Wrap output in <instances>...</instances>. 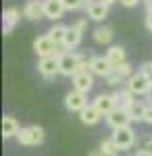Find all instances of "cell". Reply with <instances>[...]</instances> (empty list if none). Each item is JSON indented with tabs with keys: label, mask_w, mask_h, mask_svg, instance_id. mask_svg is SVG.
I'll list each match as a JSON object with an SVG mask.
<instances>
[{
	"label": "cell",
	"mask_w": 152,
	"mask_h": 156,
	"mask_svg": "<svg viewBox=\"0 0 152 156\" xmlns=\"http://www.w3.org/2000/svg\"><path fill=\"white\" fill-rule=\"evenodd\" d=\"M144 123H150L152 125V102H148V110H146V121Z\"/></svg>",
	"instance_id": "1f68e13d"
},
{
	"label": "cell",
	"mask_w": 152,
	"mask_h": 156,
	"mask_svg": "<svg viewBox=\"0 0 152 156\" xmlns=\"http://www.w3.org/2000/svg\"><path fill=\"white\" fill-rule=\"evenodd\" d=\"M59 67H60V75L65 77H73L77 75L83 69H90V60L85 58L83 54H77V52H63L59 54Z\"/></svg>",
	"instance_id": "6da1fadb"
},
{
	"label": "cell",
	"mask_w": 152,
	"mask_h": 156,
	"mask_svg": "<svg viewBox=\"0 0 152 156\" xmlns=\"http://www.w3.org/2000/svg\"><path fill=\"white\" fill-rule=\"evenodd\" d=\"M46 133L40 125H27V127H21V131L17 133V142L21 146H40L44 142Z\"/></svg>",
	"instance_id": "3957f363"
},
{
	"label": "cell",
	"mask_w": 152,
	"mask_h": 156,
	"mask_svg": "<svg viewBox=\"0 0 152 156\" xmlns=\"http://www.w3.org/2000/svg\"><path fill=\"white\" fill-rule=\"evenodd\" d=\"M144 25H146V29L152 34V9L146 11V17H144Z\"/></svg>",
	"instance_id": "f1b7e54d"
},
{
	"label": "cell",
	"mask_w": 152,
	"mask_h": 156,
	"mask_svg": "<svg viewBox=\"0 0 152 156\" xmlns=\"http://www.w3.org/2000/svg\"><path fill=\"white\" fill-rule=\"evenodd\" d=\"M34 52L40 58H44V56H54V54H59V44L46 34V36H40V37L34 40Z\"/></svg>",
	"instance_id": "5b68a950"
},
{
	"label": "cell",
	"mask_w": 152,
	"mask_h": 156,
	"mask_svg": "<svg viewBox=\"0 0 152 156\" xmlns=\"http://www.w3.org/2000/svg\"><path fill=\"white\" fill-rule=\"evenodd\" d=\"M121 2V6H125V9H133V6H138L142 0H119Z\"/></svg>",
	"instance_id": "f546056e"
},
{
	"label": "cell",
	"mask_w": 152,
	"mask_h": 156,
	"mask_svg": "<svg viewBox=\"0 0 152 156\" xmlns=\"http://www.w3.org/2000/svg\"><path fill=\"white\" fill-rule=\"evenodd\" d=\"M102 2H106V4L110 6V4H115V2H119V0H102Z\"/></svg>",
	"instance_id": "8d00e7d4"
},
{
	"label": "cell",
	"mask_w": 152,
	"mask_h": 156,
	"mask_svg": "<svg viewBox=\"0 0 152 156\" xmlns=\"http://www.w3.org/2000/svg\"><path fill=\"white\" fill-rule=\"evenodd\" d=\"M88 156H106V154L102 152V150H100V148H98V150H92V152H88Z\"/></svg>",
	"instance_id": "d6a6232c"
},
{
	"label": "cell",
	"mask_w": 152,
	"mask_h": 156,
	"mask_svg": "<svg viewBox=\"0 0 152 156\" xmlns=\"http://www.w3.org/2000/svg\"><path fill=\"white\" fill-rule=\"evenodd\" d=\"M138 150H144V152H152V135H144L138 140Z\"/></svg>",
	"instance_id": "484cf974"
},
{
	"label": "cell",
	"mask_w": 152,
	"mask_h": 156,
	"mask_svg": "<svg viewBox=\"0 0 152 156\" xmlns=\"http://www.w3.org/2000/svg\"><path fill=\"white\" fill-rule=\"evenodd\" d=\"M140 71H144L146 75H150V77H152V62H144V65H142V69H140Z\"/></svg>",
	"instance_id": "4dcf8cb0"
},
{
	"label": "cell",
	"mask_w": 152,
	"mask_h": 156,
	"mask_svg": "<svg viewBox=\"0 0 152 156\" xmlns=\"http://www.w3.org/2000/svg\"><path fill=\"white\" fill-rule=\"evenodd\" d=\"M81 36H83L81 31H77V29L71 25L69 31H67V37H65V42H63V46H65L67 50H75L79 44H81Z\"/></svg>",
	"instance_id": "603a6c76"
},
{
	"label": "cell",
	"mask_w": 152,
	"mask_h": 156,
	"mask_svg": "<svg viewBox=\"0 0 152 156\" xmlns=\"http://www.w3.org/2000/svg\"><path fill=\"white\" fill-rule=\"evenodd\" d=\"M21 15H23V11H19V9H15V6H11V9H6V11L2 12V34H4V36H9L13 31V27L19 23Z\"/></svg>",
	"instance_id": "5bb4252c"
},
{
	"label": "cell",
	"mask_w": 152,
	"mask_h": 156,
	"mask_svg": "<svg viewBox=\"0 0 152 156\" xmlns=\"http://www.w3.org/2000/svg\"><path fill=\"white\" fill-rule=\"evenodd\" d=\"M23 17L29 21L44 19V0H27L23 6Z\"/></svg>",
	"instance_id": "4fadbf2b"
},
{
	"label": "cell",
	"mask_w": 152,
	"mask_h": 156,
	"mask_svg": "<svg viewBox=\"0 0 152 156\" xmlns=\"http://www.w3.org/2000/svg\"><path fill=\"white\" fill-rule=\"evenodd\" d=\"M19 131H21V127H19L17 119L11 117V115H4V117H2V137H4V140L17 137Z\"/></svg>",
	"instance_id": "ac0fdd59"
},
{
	"label": "cell",
	"mask_w": 152,
	"mask_h": 156,
	"mask_svg": "<svg viewBox=\"0 0 152 156\" xmlns=\"http://www.w3.org/2000/svg\"><path fill=\"white\" fill-rule=\"evenodd\" d=\"M85 106H88V94L77 92V90H71L69 94L65 96V108L69 112H77L79 115Z\"/></svg>",
	"instance_id": "9c48e42d"
},
{
	"label": "cell",
	"mask_w": 152,
	"mask_h": 156,
	"mask_svg": "<svg viewBox=\"0 0 152 156\" xmlns=\"http://www.w3.org/2000/svg\"><path fill=\"white\" fill-rule=\"evenodd\" d=\"M73 27H75L77 31L85 34V31H88V17H81V19H77V21L73 23Z\"/></svg>",
	"instance_id": "83f0119b"
},
{
	"label": "cell",
	"mask_w": 152,
	"mask_h": 156,
	"mask_svg": "<svg viewBox=\"0 0 152 156\" xmlns=\"http://www.w3.org/2000/svg\"><path fill=\"white\" fill-rule=\"evenodd\" d=\"M115 156H129V150H123V148H119Z\"/></svg>",
	"instance_id": "836d02e7"
},
{
	"label": "cell",
	"mask_w": 152,
	"mask_h": 156,
	"mask_svg": "<svg viewBox=\"0 0 152 156\" xmlns=\"http://www.w3.org/2000/svg\"><path fill=\"white\" fill-rule=\"evenodd\" d=\"M113 96H115V100H117V106L119 108H125V110H127V108L138 100V98L133 96L127 87H125V90H119V92H113Z\"/></svg>",
	"instance_id": "7402d4cb"
},
{
	"label": "cell",
	"mask_w": 152,
	"mask_h": 156,
	"mask_svg": "<svg viewBox=\"0 0 152 156\" xmlns=\"http://www.w3.org/2000/svg\"><path fill=\"white\" fill-rule=\"evenodd\" d=\"M110 137H113L115 144H117L119 148H123V150H129V148H133V146L138 144V135H136V131H133L131 125L113 129V135H110Z\"/></svg>",
	"instance_id": "277c9868"
},
{
	"label": "cell",
	"mask_w": 152,
	"mask_h": 156,
	"mask_svg": "<svg viewBox=\"0 0 152 156\" xmlns=\"http://www.w3.org/2000/svg\"><path fill=\"white\" fill-rule=\"evenodd\" d=\"M113 65H110V60L106 58V56H92L90 58V71L96 75V77H108L110 73H113Z\"/></svg>",
	"instance_id": "8fae6325"
},
{
	"label": "cell",
	"mask_w": 152,
	"mask_h": 156,
	"mask_svg": "<svg viewBox=\"0 0 152 156\" xmlns=\"http://www.w3.org/2000/svg\"><path fill=\"white\" fill-rule=\"evenodd\" d=\"M146 98H148V100L152 102V85H150V90H148V94H146Z\"/></svg>",
	"instance_id": "d590c367"
},
{
	"label": "cell",
	"mask_w": 152,
	"mask_h": 156,
	"mask_svg": "<svg viewBox=\"0 0 152 156\" xmlns=\"http://www.w3.org/2000/svg\"><path fill=\"white\" fill-rule=\"evenodd\" d=\"M38 73L46 79V81H52L56 75L60 73V67H59V56H44V58L38 60Z\"/></svg>",
	"instance_id": "8992f818"
},
{
	"label": "cell",
	"mask_w": 152,
	"mask_h": 156,
	"mask_svg": "<svg viewBox=\"0 0 152 156\" xmlns=\"http://www.w3.org/2000/svg\"><path fill=\"white\" fill-rule=\"evenodd\" d=\"M108 12H110V6L102 2V0H90L88 4H85V15H88V19H92V21H104L106 17H108Z\"/></svg>",
	"instance_id": "ba28073f"
},
{
	"label": "cell",
	"mask_w": 152,
	"mask_h": 156,
	"mask_svg": "<svg viewBox=\"0 0 152 156\" xmlns=\"http://www.w3.org/2000/svg\"><path fill=\"white\" fill-rule=\"evenodd\" d=\"M125 85H127V90L136 98L146 96L148 90H150V85H152V77H150V75H146L144 71H138V73H133V75L129 77Z\"/></svg>",
	"instance_id": "7a4b0ae2"
},
{
	"label": "cell",
	"mask_w": 152,
	"mask_h": 156,
	"mask_svg": "<svg viewBox=\"0 0 152 156\" xmlns=\"http://www.w3.org/2000/svg\"><path fill=\"white\" fill-rule=\"evenodd\" d=\"M146 2H152V0H146Z\"/></svg>",
	"instance_id": "74e56055"
},
{
	"label": "cell",
	"mask_w": 152,
	"mask_h": 156,
	"mask_svg": "<svg viewBox=\"0 0 152 156\" xmlns=\"http://www.w3.org/2000/svg\"><path fill=\"white\" fill-rule=\"evenodd\" d=\"M94 75L90 69H83L79 71L77 75H73L71 79H73V90H77V92H83V94H88V92H92L94 87Z\"/></svg>",
	"instance_id": "30bf717a"
},
{
	"label": "cell",
	"mask_w": 152,
	"mask_h": 156,
	"mask_svg": "<svg viewBox=\"0 0 152 156\" xmlns=\"http://www.w3.org/2000/svg\"><path fill=\"white\" fill-rule=\"evenodd\" d=\"M92 104L106 117V115H110V112L117 108V100H115V96H113V94H98V96L94 98Z\"/></svg>",
	"instance_id": "2e32d148"
},
{
	"label": "cell",
	"mask_w": 152,
	"mask_h": 156,
	"mask_svg": "<svg viewBox=\"0 0 152 156\" xmlns=\"http://www.w3.org/2000/svg\"><path fill=\"white\" fill-rule=\"evenodd\" d=\"M131 75H133V69H131V65L125 60V62H121V65H117L113 69V73L106 77V83L110 85V87H117L121 83H127V79Z\"/></svg>",
	"instance_id": "52a82bcc"
},
{
	"label": "cell",
	"mask_w": 152,
	"mask_h": 156,
	"mask_svg": "<svg viewBox=\"0 0 152 156\" xmlns=\"http://www.w3.org/2000/svg\"><path fill=\"white\" fill-rule=\"evenodd\" d=\"M98 148H100L106 156H115V154H117V150H119V146L115 144V140H113V137H104V140L100 142Z\"/></svg>",
	"instance_id": "d4e9b609"
},
{
	"label": "cell",
	"mask_w": 152,
	"mask_h": 156,
	"mask_svg": "<svg viewBox=\"0 0 152 156\" xmlns=\"http://www.w3.org/2000/svg\"><path fill=\"white\" fill-rule=\"evenodd\" d=\"M133 156H152V152H144V150H136Z\"/></svg>",
	"instance_id": "e575fe53"
},
{
	"label": "cell",
	"mask_w": 152,
	"mask_h": 156,
	"mask_svg": "<svg viewBox=\"0 0 152 156\" xmlns=\"http://www.w3.org/2000/svg\"><path fill=\"white\" fill-rule=\"evenodd\" d=\"M88 2H90V0H63V4H65L67 11H77V9L85 6Z\"/></svg>",
	"instance_id": "4316f807"
},
{
	"label": "cell",
	"mask_w": 152,
	"mask_h": 156,
	"mask_svg": "<svg viewBox=\"0 0 152 156\" xmlns=\"http://www.w3.org/2000/svg\"><path fill=\"white\" fill-rule=\"evenodd\" d=\"M102 117H104V115L94 106V104H88V106L79 112V121H81L83 125H90V127H92V125H98Z\"/></svg>",
	"instance_id": "e0dca14e"
},
{
	"label": "cell",
	"mask_w": 152,
	"mask_h": 156,
	"mask_svg": "<svg viewBox=\"0 0 152 156\" xmlns=\"http://www.w3.org/2000/svg\"><path fill=\"white\" fill-rule=\"evenodd\" d=\"M65 4L63 0H44V17L50 21H59L60 17L65 15Z\"/></svg>",
	"instance_id": "9a60e30c"
},
{
	"label": "cell",
	"mask_w": 152,
	"mask_h": 156,
	"mask_svg": "<svg viewBox=\"0 0 152 156\" xmlns=\"http://www.w3.org/2000/svg\"><path fill=\"white\" fill-rule=\"evenodd\" d=\"M67 31H69V27H67V25L56 23V25H52V27L48 29V36H50V37H52V40H54V42L60 46V44L65 42V37H67Z\"/></svg>",
	"instance_id": "cb8c5ba5"
},
{
	"label": "cell",
	"mask_w": 152,
	"mask_h": 156,
	"mask_svg": "<svg viewBox=\"0 0 152 156\" xmlns=\"http://www.w3.org/2000/svg\"><path fill=\"white\" fill-rule=\"evenodd\" d=\"M146 110H148V104L142 102V100H136V102L127 108L131 123H144V121H146Z\"/></svg>",
	"instance_id": "ffe728a7"
},
{
	"label": "cell",
	"mask_w": 152,
	"mask_h": 156,
	"mask_svg": "<svg viewBox=\"0 0 152 156\" xmlns=\"http://www.w3.org/2000/svg\"><path fill=\"white\" fill-rule=\"evenodd\" d=\"M94 42L96 44H100V46H110V42H113V27H108V25H98L96 29H94Z\"/></svg>",
	"instance_id": "d6986e66"
},
{
	"label": "cell",
	"mask_w": 152,
	"mask_h": 156,
	"mask_svg": "<svg viewBox=\"0 0 152 156\" xmlns=\"http://www.w3.org/2000/svg\"><path fill=\"white\" fill-rule=\"evenodd\" d=\"M104 56L110 60L113 67H117V65H121V62L127 60V52H125V48H123L121 44H115V46H108V50H106Z\"/></svg>",
	"instance_id": "44dd1931"
},
{
	"label": "cell",
	"mask_w": 152,
	"mask_h": 156,
	"mask_svg": "<svg viewBox=\"0 0 152 156\" xmlns=\"http://www.w3.org/2000/svg\"><path fill=\"white\" fill-rule=\"evenodd\" d=\"M106 123L110 129H119V127H127L131 125V119H129V112L125 108H115L110 115H106Z\"/></svg>",
	"instance_id": "7c38bea8"
}]
</instances>
